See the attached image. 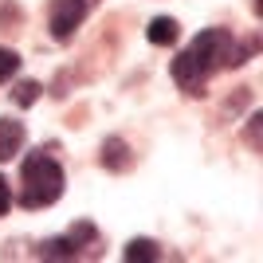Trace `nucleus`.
<instances>
[{
  "mask_svg": "<svg viewBox=\"0 0 263 263\" xmlns=\"http://www.w3.org/2000/svg\"><path fill=\"white\" fill-rule=\"evenodd\" d=\"M35 99H40V83H32V79H24L20 87H16V102H20V106H32Z\"/></svg>",
  "mask_w": 263,
  "mask_h": 263,
  "instance_id": "9d476101",
  "label": "nucleus"
},
{
  "mask_svg": "<svg viewBox=\"0 0 263 263\" xmlns=\"http://www.w3.org/2000/svg\"><path fill=\"white\" fill-rule=\"evenodd\" d=\"M90 12V0H51V35L59 40V44H67V40H75V32L83 28V20H87Z\"/></svg>",
  "mask_w": 263,
  "mask_h": 263,
  "instance_id": "7ed1b4c3",
  "label": "nucleus"
},
{
  "mask_svg": "<svg viewBox=\"0 0 263 263\" xmlns=\"http://www.w3.org/2000/svg\"><path fill=\"white\" fill-rule=\"evenodd\" d=\"M35 255H40V259H83V255H79V243L71 240V232H67V236H55V240H44Z\"/></svg>",
  "mask_w": 263,
  "mask_h": 263,
  "instance_id": "39448f33",
  "label": "nucleus"
},
{
  "mask_svg": "<svg viewBox=\"0 0 263 263\" xmlns=\"http://www.w3.org/2000/svg\"><path fill=\"white\" fill-rule=\"evenodd\" d=\"M126 259H161V248H157L154 240H130L126 243Z\"/></svg>",
  "mask_w": 263,
  "mask_h": 263,
  "instance_id": "6e6552de",
  "label": "nucleus"
},
{
  "mask_svg": "<svg viewBox=\"0 0 263 263\" xmlns=\"http://www.w3.org/2000/svg\"><path fill=\"white\" fill-rule=\"evenodd\" d=\"M177 32H181V24L173 20V16H157L154 24H149V44H157V47H169V44H177Z\"/></svg>",
  "mask_w": 263,
  "mask_h": 263,
  "instance_id": "423d86ee",
  "label": "nucleus"
},
{
  "mask_svg": "<svg viewBox=\"0 0 263 263\" xmlns=\"http://www.w3.org/2000/svg\"><path fill=\"white\" fill-rule=\"evenodd\" d=\"M102 165H106V169H130V149H126L122 138L102 142Z\"/></svg>",
  "mask_w": 263,
  "mask_h": 263,
  "instance_id": "0eeeda50",
  "label": "nucleus"
},
{
  "mask_svg": "<svg viewBox=\"0 0 263 263\" xmlns=\"http://www.w3.org/2000/svg\"><path fill=\"white\" fill-rule=\"evenodd\" d=\"M63 165L55 161L51 154L35 149V154L24 157V169H20V204L24 209H47L63 197Z\"/></svg>",
  "mask_w": 263,
  "mask_h": 263,
  "instance_id": "f03ea898",
  "label": "nucleus"
},
{
  "mask_svg": "<svg viewBox=\"0 0 263 263\" xmlns=\"http://www.w3.org/2000/svg\"><path fill=\"white\" fill-rule=\"evenodd\" d=\"M16 71H20V55L8 51V47H0V83H8Z\"/></svg>",
  "mask_w": 263,
  "mask_h": 263,
  "instance_id": "1a4fd4ad",
  "label": "nucleus"
},
{
  "mask_svg": "<svg viewBox=\"0 0 263 263\" xmlns=\"http://www.w3.org/2000/svg\"><path fill=\"white\" fill-rule=\"evenodd\" d=\"M8 204H12V189H8V181L0 177V216L8 212Z\"/></svg>",
  "mask_w": 263,
  "mask_h": 263,
  "instance_id": "9b49d317",
  "label": "nucleus"
},
{
  "mask_svg": "<svg viewBox=\"0 0 263 263\" xmlns=\"http://www.w3.org/2000/svg\"><path fill=\"white\" fill-rule=\"evenodd\" d=\"M24 122L16 118H0V161H12V157L24 149Z\"/></svg>",
  "mask_w": 263,
  "mask_h": 263,
  "instance_id": "20e7f679",
  "label": "nucleus"
},
{
  "mask_svg": "<svg viewBox=\"0 0 263 263\" xmlns=\"http://www.w3.org/2000/svg\"><path fill=\"white\" fill-rule=\"evenodd\" d=\"M248 55H252V44H240L228 28H204V32L173 59V79L185 95H204V83H209L216 71L240 67Z\"/></svg>",
  "mask_w": 263,
  "mask_h": 263,
  "instance_id": "f257e3e1",
  "label": "nucleus"
}]
</instances>
